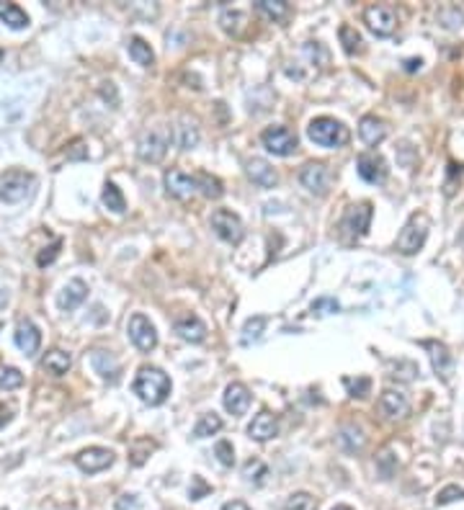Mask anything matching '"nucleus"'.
<instances>
[{"label": "nucleus", "mask_w": 464, "mask_h": 510, "mask_svg": "<svg viewBox=\"0 0 464 510\" xmlns=\"http://www.w3.org/2000/svg\"><path fill=\"white\" fill-rule=\"evenodd\" d=\"M132 390L140 399H142L145 405L157 407L163 405L168 394H171V379L165 374L163 368L157 366H142L137 371V379L132 384Z\"/></svg>", "instance_id": "f257e3e1"}, {"label": "nucleus", "mask_w": 464, "mask_h": 510, "mask_svg": "<svg viewBox=\"0 0 464 510\" xmlns=\"http://www.w3.org/2000/svg\"><path fill=\"white\" fill-rule=\"evenodd\" d=\"M307 137L315 144L328 147V150L343 147V144H348V139H351L348 129H346L338 119H333V116H317V119L310 121Z\"/></svg>", "instance_id": "f03ea898"}, {"label": "nucleus", "mask_w": 464, "mask_h": 510, "mask_svg": "<svg viewBox=\"0 0 464 510\" xmlns=\"http://www.w3.org/2000/svg\"><path fill=\"white\" fill-rule=\"evenodd\" d=\"M428 230H431V219L423 211L410 214V219L405 222V227L397 235V250L403 255H415L423 245H426Z\"/></svg>", "instance_id": "7ed1b4c3"}, {"label": "nucleus", "mask_w": 464, "mask_h": 510, "mask_svg": "<svg viewBox=\"0 0 464 510\" xmlns=\"http://www.w3.org/2000/svg\"><path fill=\"white\" fill-rule=\"evenodd\" d=\"M37 186L34 173L26 170H8L0 175V201L3 204H21L29 199L31 191Z\"/></svg>", "instance_id": "20e7f679"}, {"label": "nucleus", "mask_w": 464, "mask_h": 510, "mask_svg": "<svg viewBox=\"0 0 464 510\" xmlns=\"http://www.w3.org/2000/svg\"><path fill=\"white\" fill-rule=\"evenodd\" d=\"M173 142V132L171 129H150L140 137L137 142V155L145 163H160L165 158V152Z\"/></svg>", "instance_id": "39448f33"}, {"label": "nucleus", "mask_w": 464, "mask_h": 510, "mask_svg": "<svg viewBox=\"0 0 464 510\" xmlns=\"http://www.w3.org/2000/svg\"><path fill=\"white\" fill-rule=\"evenodd\" d=\"M372 217H374V211H372V204L369 201L353 204V206H348V209L343 211V217H341V230H343L346 237L361 240V237L369 232Z\"/></svg>", "instance_id": "423d86ee"}, {"label": "nucleus", "mask_w": 464, "mask_h": 510, "mask_svg": "<svg viewBox=\"0 0 464 510\" xmlns=\"http://www.w3.org/2000/svg\"><path fill=\"white\" fill-rule=\"evenodd\" d=\"M261 142L263 147L271 152V155H276V158H289L297 152V135H294L292 129L286 127H269L266 132L261 135Z\"/></svg>", "instance_id": "0eeeda50"}, {"label": "nucleus", "mask_w": 464, "mask_h": 510, "mask_svg": "<svg viewBox=\"0 0 464 510\" xmlns=\"http://www.w3.org/2000/svg\"><path fill=\"white\" fill-rule=\"evenodd\" d=\"M212 230L217 232V237H222L230 245H238L245 237V227H243L238 214L230 209H217L212 214Z\"/></svg>", "instance_id": "6e6552de"}, {"label": "nucleus", "mask_w": 464, "mask_h": 510, "mask_svg": "<svg viewBox=\"0 0 464 510\" xmlns=\"http://www.w3.org/2000/svg\"><path fill=\"white\" fill-rule=\"evenodd\" d=\"M364 23L377 37H389L397 29V11L392 6H369L364 11Z\"/></svg>", "instance_id": "1a4fd4ad"}, {"label": "nucleus", "mask_w": 464, "mask_h": 510, "mask_svg": "<svg viewBox=\"0 0 464 510\" xmlns=\"http://www.w3.org/2000/svg\"><path fill=\"white\" fill-rule=\"evenodd\" d=\"M127 330H129V338H132V343L140 348V351H145V353H150L152 348L157 345V332H155V325L147 320L145 315H132L129 317V325H127Z\"/></svg>", "instance_id": "9d476101"}, {"label": "nucleus", "mask_w": 464, "mask_h": 510, "mask_svg": "<svg viewBox=\"0 0 464 510\" xmlns=\"http://www.w3.org/2000/svg\"><path fill=\"white\" fill-rule=\"evenodd\" d=\"M75 464L80 472L85 474H98L109 469L114 464V451L104 449V446H90V449H83L75 456Z\"/></svg>", "instance_id": "9b49d317"}, {"label": "nucleus", "mask_w": 464, "mask_h": 510, "mask_svg": "<svg viewBox=\"0 0 464 510\" xmlns=\"http://www.w3.org/2000/svg\"><path fill=\"white\" fill-rule=\"evenodd\" d=\"M302 186L307 188L310 194L315 196H325L330 188V170L325 163H307L300 173Z\"/></svg>", "instance_id": "f8f14e48"}, {"label": "nucleus", "mask_w": 464, "mask_h": 510, "mask_svg": "<svg viewBox=\"0 0 464 510\" xmlns=\"http://www.w3.org/2000/svg\"><path fill=\"white\" fill-rule=\"evenodd\" d=\"M379 413L387 421H403L410 413V399L400 390H384L382 397H379Z\"/></svg>", "instance_id": "ddd939ff"}, {"label": "nucleus", "mask_w": 464, "mask_h": 510, "mask_svg": "<svg viewBox=\"0 0 464 510\" xmlns=\"http://www.w3.org/2000/svg\"><path fill=\"white\" fill-rule=\"evenodd\" d=\"M359 175L367 183H384L387 180V160L379 155V152H364L359 155Z\"/></svg>", "instance_id": "4468645a"}, {"label": "nucleus", "mask_w": 464, "mask_h": 510, "mask_svg": "<svg viewBox=\"0 0 464 510\" xmlns=\"http://www.w3.org/2000/svg\"><path fill=\"white\" fill-rule=\"evenodd\" d=\"M276 433H279V421H276V415L271 413V410H261V413H258L253 421H250V425H248V435H250L253 441H258V443L276 438Z\"/></svg>", "instance_id": "2eb2a0df"}, {"label": "nucleus", "mask_w": 464, "mask_h": 510, "mask_svg": "<svg viewBox=\"0 0 464 510\" xmlns=\"http://www.w3.org/2000/svg\"><path fill=\"white\" fill-rule=\"evenodd\" d=\"M163 183H165V191L176 199H191L196 194V180L194 175H188L183 170H168L163 175Z\"/></svg>", "instance_id": "dca6fc26"}, {"label": "nucleus", "mask_w": 464, "mask_h": 510, "mask_svg": "<svg viewBox=\"0 0 464 510\" xmlns=\"http://www.w3.org/2000/svg\"><path fill=\"white\" fill-rule=\"evenodd\" d=\"M85 297H88V286H85V281L73 278V281H68V284L62 286L60 297H57V307H60L62 312H73V309H78L83 301H85Z\"/></svg>", "instance_id": "f3484780"}, {"label": "nucleus", "mask_w": 464, "mask_h": 510, "mask_svg": "<svg viewBox=\"0 0 464 510\" xmlns=\"http://www.w3.org/2000/svg\"><path fill=\"white\" fill-rule=\"evenodd\" d=\"M423 348L428 351V356H431V363H434V371L439 376H441L444 382L449 379L451 368H454V359H451L449 348L444 343H439V340H426L423 343Z\"/></svg>", "instance_id": "a211bd4d"}, {"label": "nucleus", "mask_w": 464, "mask_h": 510, "mask_svg": "<svg viewBox=\"0 0 464 510\" xmlns=\"http://www.w3.org/2000/svg\"><path fill=\"white\" fill-rule=\"evenodd\" d=\"M173 132V142L178 144L181 150H194L199 144V124L191 116H181L178 124L171 129Z\"/></svg>", "instance_id": "6ab92c4d"}, {"label": "nucleus", "mask_w": 464, "mask_h": 510, "mask_svg": "<svg viewBox=\"0 0 464 510\" xmlns=\"http://www.w3.org/2000/svg\"><path fill=\"white\" fill-rule=\"evenodd\" d=\"M16 345L21 348L26 356H34L39 351V345H42V332L39 328L31 320H21V323L16 325Z\"/></svg>", "instance_id": "aec40b11"}, {"label": "nucleus", "mask_w": 464, "mask_h": 510, "mask_svg": "<svg viewBox=\"0 0 464 510\" xmlns=\"http://www.w3.org/2000/svg\"><path fill=\"white\" fill-rule=\"evenodd\" d=\"M90 366H93V371H96L104 382H116L119 379V374H121V368H119V361L114 359L111 353H106V351H90Z\"/></svg>", "instance_id": "412c9836"}, {"label": "nucleus", "mask_w": 464, "mask_h": 510, "mask_svg": "<svg viewBox=\"0 0 464 510\" xmlns=\"http://www.w3.org/2000/svg\"><path fill=\"white\" fill-rule=\"evenodd\" d=\"M359 137L364 139V144H369V147H377V144L384 142V137H387V124H384L379 116H364V119L359 121Z\"/></svg>", "instance_id": "4be33fe9"}, {"label": "nucleus", "mask_w": 464, "mask_h": 510, "mask_svg": "<svg viewBox=\"0 0 464 510\" xmlns=\"http://www.w3.org/2000/svg\"><path fill=\"white\" fill-rule=\"evenodd\" d=\"M250 407V392H248L245 384L232 382L227 384L225 390V410L232 415H243Z\"/></svg>", "instance_id": "5701e85b"}, {"label": "nucleus", "mask_w": 464, "mask_h": 510, "mask_svg": "<svg viewBox=\"0 0 464 510\" xmlns=\"http://www.w3.org/2000/svg\"><path fill=\"white\" fill-rule=\"evenodd\" d=\"M248 175H250V180H253L255 186H261V188H274L279 183L276 170L261 158L248 160Z\"/></svg>", "instance_id": "b1692460"}, {"label": "nucleus", "mask_w": 464, "mask_h": 510, "mask_svg": "<svg viewBox=\"0 0 464 510\" xmlns=\"http://www.w3.org/2000/svg\"><path fill=\"white\" fill-rule=\"evenodd\" d=\"M176 332H178L183 340H188V343H202V340L207 338V325L196 315H186L176 323Z\"/></svg>", "instance_id": "393cba45"}, {"label": "nucleus", "mask_w": 464, "mask_h": 510, "mask_svg": "<svg viewBox=\"0 0 464 510\" xmlns=\"http://www.w3.org/2000/svg\"><path fill=\"white\" fill-rule=\"evenodd\" d=\"M338 443H341V449L348 451V454H359V451L367 446V435H364V430H361L359 425H343L341 433H338Z\"/></svg>", "instance_id": "a878e982"}, {"label": "nucleus", "mask_w": 464, "mask_h": 510, "mask_svg": "<svg viewBox=\"0 0 464 510\" xmlns=\"http://www.w3.org/2000/svg\"><path fill=\"white\" fill-rule=\"evenodd\" d=\"M42 366H44L52 376H65L70 371V366H73V359H70V353L60 351V348H52V351L44 356Z\"/></svg>", "instance_id": "bb28decb"}, {"label": "nucleus", "mask_w": 464, "mask_h": 510, "mask_svg": "<svg viewBox=\"0 0 464 510\" xmlns=\"http://www.w3.org/2000/svg\"><path fill=\"white\" fill-rule=\"evenodd\" d=\"M0 21L11 26V29H26L29 26V15L16 3H0Z\"/></svg>", "instance_id": "cd10ccee"}, {"label": "nucleus", "mask_w": 464, "mask_h": 510, "mask_svg": "<svg viewBox=\"0 0 464 510\" xmlns=\"http://www.w3.org/2000/svg\"><path fill=\"white\" fill-rule=\"evenodd\" d=\"M196 180V191L207 199H219V196L225 194V186H222V180L217 175H212V173H196L194 175Z\"/></svg>", "instance_id": "c85d7f7f"}, {"label": "nucleus", "mask_w": 464, "mask_h": 510, "mask_svg": "<svg viewBox=\"0 0 464 510\" xmlns=\"http://www.w3.org/2000/svg\"><path fill=\"white\" fill-rule=\"evenodd\" d=\"M127 49H129V57H132V60H135L140 68H150L152 62H155V54H152L150 44H147L145 39L132 37V39H129Z\"/></svg>", "instance_id": "c756f323"}, {"label": "nucleus", "mask_w": 464, "mask_h": 510, "mask_svg": "<svg viewBox=\"0 0 464 510\" xmlns=\"http://www.w3.org/2000/svg\"><path fill=\"white\" fill-rule=\"evenodd\" d=\"M245 21L248 15L243 13V11H238V8H225V11L219 13V26H222L227 34H232V37H238L240 31L245 29Z\"/></svg>", "instance_id": "7c9ffc66"}, {"label": "nucleus", "mask_w": 464, "mask_h": 510, "mask_svg": "<svg viewBox=\"0 0 464 510\" xmlns=\"http://www.w3.org/2000/svg\"><path fill=\"white\" fill-rule=\"evenodd\" d=\"M338 39H341L346 54H359L361 49H364V39H361V34L353 29V26H348V23H343V26L338 29Z\"/></svg>", "instance_id": "2f4dec72"}, {"label": "nucleus", "mask_w": 464, "mask_h": 510, "mask_svg": "<svg viewBox=\"0 0 464 510\" xmlns=\"http://www.w3.org/2000/svg\"><path fill=\"white\" fill-rule=\"evenodd\" d=\"M255 8H258L266 18H271V21H284L286 15H289V3H286V0H258Z\"/></svg>", "instance_id": "473e14b6"}, {"label": "nucleus", "mask_w": 464, "mask_h": 510, "mask_svg": "<svg viewBox=\"0 0 464 510\" xmlns=\"http://www.w3.org/2000/svg\"><path fill=\"white\" fill-rule=\"evenodd\" d=\"M222 430V418L217 413H207L202 415L194 425V435L196 438H209V435H217Z\"/></svg>", "instance_id": "72a5a7b5"}, {"label": "nucleus", "mask_w": 464, "mask_h": 510, "mask_svg": "<svg viewBox=\"0 0 464 510\" xmlns=\"http://www.w3.org/2000/svg\"><path fill=\"white\" fill-rule=\"evenodd\" d=\"M101 201H104L106 209H111L114 214H124V211H127V201H124L121 191L116 188V183H106L104 194H101Z\"/></svg>", "instance_id": "f704fd0d"}, {"label": "nucleus", "mask_w": 464, "mask_h": 510, "mask_svg": "<svg viewBox=\"0 0 464 510\" xmlns=\"http://www.w3.org/2000/svg\"><path fill=\"white\" fill-rule=\"evenodd\" d=\"M152 451H155V441H150V438H137V441L129 446V464L142 466Z\"/></svg>", "instance_id": "c9c22d12"}, {"label": "nucleus", "mask_w": 464, "mask_h": 510, "mask_svg": "<svg viewBox=\"0 0 464 510\" xmlns=\"http://www.w3.org/2000/svg\"><path fill=\"white\" fill-rule=\"evenodd\" d=\"M243 477H245L248 482L261 485V482L269 477V466L263 464L261 459H250V461H245V466H243Z\"/></svg>", "instance_id": "e433bc0d"}, {"label": "nucleus", "mask_w": 464, "mask_h": 510, "mask_svg": "<svg viewBox=\"0 0 464 510\" xmlns=\"http://www.w3.org/2000/svg\"><path fill=\"white\" fill-rule=\"evenodd\" d=\"M23 384V374L16 366L0 363V390H18Z\"/></svg>", "instance_id": "4c0bfd02"}, {"label": "nucleus", "mask_w": 464, "mask_h": 510, "mask_svg": "<svg viewBox=\"0 0 464 510\" xmlns=\"http://www.w3.org/2000/svg\"><path fill=\"white\" fill-rule=\"evenodd\" d=\"M439 23H441L444 29H459L464 23V13L457 6H446L439 11Z\"/></svg>", "instance_id": "58836bf2"}, {"label": "nucleus", "mask_w": 464, "mask_h": 510, "mask_svg": "<svg viewBox=\"0 0 464 510\" xmlns=\"http://www.w3.org/2000/svg\"><path fill=\"white\" fill-rule=\"evenodd\" d=\"M284 510H317V500L310 492H294L286 497Z\"/></svg>", "instance_id": "ea45409f"}, {"label": "nucleus", "mask_w": 464, "mask_h": 510, "mask_svg": "<svg viewBox=\"0 0 464 510\" xmlns=\"http://www.w3.org/2000/svg\"><path fill=\"white\" fill-rule=\"evenodd\" d=\"M392 449H395V446H387V449H382V454L377 456V466H379V472H382L384 477H392V474L397 472V466H400V461L392 459Z\"/></svg>", "instance_id": "a19ab883"}, {"label": "nucleus", "mask_w": 464, "mask_h": 510, "mask_svg": "<svg viewBox=\"0 0 464 510\" xmlns=\"http://www.w3.org/2000/svg\"><path fill=\"white\" fill-rule=\"evenodd\" d=\"M312 315L315 317H322V315H333V312H341V304H338L333 297H320V299L312 301Z\"/></svg>", "instance_id": "79ce46f5"}, {"label": "nucleus", "mask_w": 464, "mask_h": 510, "mask_svg": "<svg viewBox=\"0 0 464 510\" xmlns=\"http://www.w3.org/2000/svg\"><path fill=\"white\" fill-rule=\"evenodd\" d=\"M266 323H269V317H263V315H258V317H250L245 323V340H258L261 338V332H263V328H266Z\"/></svg>", "instance_id": "37998d69"}, {"label": "nucleus", "mask_w": 464, "mask_h": 510, "mask_svg": "<svg viewBox=\"0 0 464 510\" xmlns=\"http://www.w3.org/2000/svg\"><path fill=\"white\" fill-rule=\"evenodd\" d=\"M462 173H464L462 166H457V163H449V178H446V183H444V194H446V196L457 194V186H459V180H462Z\"/></svg>", "instance_id": "c03bdc74"}, {"label": "nucleus", "mask_w": 464, "mask_h": 510, "mask_svg": "<svg viewBox=\"0 0 464 510\" xmlns=\"http://www.w3.org/2000/svg\"><path fill=\"white\" fill-rule=\"evenodd\" d=\"M343 384L348 387V394H351V397H367L369 387H372V382H369L367 376H359V379H343Z\"/></svg>", "instance_id": "a18cd8bd"}, {"label": "nucleus", "mask_w": 464, "mask_h": 510, "mask_svg": "<svg viewBox=\"0 0 464 510\" xmlns=\"http://www.w3.org/2000/svg\"><path fill=\"white\" fill-rule=\"evenodd\" d=\"M209 492H212V485H207L204 477L194 474V477H191V487H188V497H191V500H202V497H207Z\"/></svg>", "instance_id": "49530a36"}, {"label": "nucleus", "mask_w": 464, "mask_h": 510, "mask_svg": "<svg viewBox=\"0 0 464 510\" xmlns=\"http://www.w3.org/2000/svg\"><path fill=\"white\" fill-rule=\"evenodd\" d=\"M60 248H62V240H54L49 248H44L42 253L37 255V266L39 268H47V266H52L54 263V258L60 255Z\"/></svg>", "instance_id": "de8ad7c7"}, {"label": "nucleus", "mask_w": 464, "mask_h": 510, "mask_svg": "<svg viewBox=\"0 0 464 510\" xmlns=\"http://www.w3.org/2000/svg\"><path fill=\"white\" fill-rule=\"evenodd\" d=\"M214 456L219 459V464L222 466H232L235 464V449H232L230 441H219L217 446H214Z\"/></svg>", "instance_id": "09e8293b"}, {"label": "nucleus", "mask_w": 464, "mask_h": 510, "mask_svg": "<svg viewBox=\"0 0 464 510\" xmlns=\"http://www.w3.org/2000/svg\"><path fill=\"white\" fill-rule=\"evenodd\" d=\"M454 500H464V490L457 487V485H449V487H444L436 497V505H449Z\"/></svg>", "instance_id": "8fccbe9b"}, {"label": "nucleus", "mask_w": 464, "mask_h": 510, "mask_svg": "<svg viewBox=\"0 0 464 510\" xmlns=\"http://www.w3.org/2000/svg\"><path fill=\"white\" fill-rule=\"evenodd\" d=\"M114 510H142V503H140V497L135 492H124V495L116 497Z\"/></svg>", "instance_id": "3c124183"}, {"label": "nucleus", "mask_w": 464, "mask_h": 510, "mask_svg": "<svg viewBox=\"0 0 464 510\" xmlns=\"http://www.w3.org/2000/svg\"><path fill=\"white\" fill-rule=\"evenodd\" d=\"M88 158V147H83V142L73 144V150H68V160H85Z\"/></svg>", "instance_id": "603ef678"}, {"label": "nucleus", "mask_w": 464, "mask_h": 510, "mask_svg": "<svg viewBox=\"0 0 464 510\" xmlns=\"http://www.w3.org/2000/svg\"><path fill=\"white\" fill-rule=\"evenodd\" d=\"M101 96L109 101L111 98V106L116 108V104H119V96H116V88H114V83H104V88H101Z\"/></svg>", "instance_id": "864d4df0"}, {"label": "nucleus", "mask_w": 464, "mask_h": 510, "mask_svg": "<svg viewBox=\"0 0 464 510\" xmlns=\"http://www.w3.org/2000/svg\"><path fill=\"white\" fill-rule=\"evenodd\" d=\"M11 418H13V410H11V407H8V405H3V402H0V428L8 425V423H11Z\"/></svg>", "instance_id": "5fc2aeb1"}, {"label": "nucleus", "mask_w": 464, "mask_h": 510, "mask_svg": "<svg viewBox=\"0 0 464 510\" xmlns=\"http://www.w3.org/2000/svg\"><path fill=\"white\" fill-rule=\"evenodd\" d=\"M222 510H250V505L243 503V500H230V503L222 505Z\"/></svg>", "instance_id": "6e6d98bb"}, {"label": "nucleus", "mask_w": 464, "mask_h": 510, "mask_svg": "<svg viewBox=\"0 0 464 510\" xmlns=\"http://www.w3.org/2000/svg\"><path fill=\"white\" fill-rule=\"evenodd\" d=\"M420 65H423L420 60H405V70H408V73H415V70H420Z\"/></svg>", "instance_id": "4d7b16f0"}, {"label": "nucleus", "mask_w": 464, "mask_h": 510, "mask_svg": "<svg viewBox=\"0 0 464 510\" xmlns=\"http://www.w3.org/2000/svg\"><path fill=\"white\" fill-rule=\"evenodd\" d=\"M6 304H8V294H6V292H0V309L6 307Z\"/></svg>", "instance_id": "13d9d810"}, {"label": "nucleus", "mask_w": 464, "mask_h": 510, "mask_svg": "<svg viewBox=\"0 0 464 510\" xmlns=\"http://www.w3.org/2000/svg\"><path fill=\"white\" fill-rule=\"evenodd\" d=\"M457 240H459V245L464 248V225H462V230H459V237H457Z\"/></svg>", "instance_id": "bf43d9fd"}, {"label": "nucleus", "mask_w": 464, "mask_h": 510, "mask_svg": "<svg viewBox=\"0 0 464 510\" xmlns=\"http://www.w3.org/2000/svg\"><path fill=\"white\" fill-rule=\"evenodd\" d=\"M333 510H353V508H351V505H336Z\"/></svg>", "instance_id": "052dcab7"}, {"label": "nucleus", "mask_w": 464, "mask_h": 510, "mask_svg": "<svg viewBox=\"0 0 464 510\" xmlns=\"http://www.w3.org/2000/svg\"><path fill=\"white\" fill-rule=\"evenodd\" d=\"M3 54H6V52H3V49H0V62H3Z\"/></svg>", "instance_id": "680f3d73"}]
</instances>
